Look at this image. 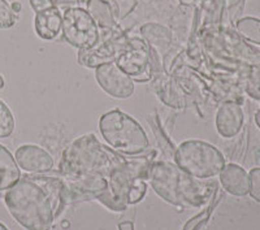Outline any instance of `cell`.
<instances>
[{"label":"cell","mask_w":260,"mask_h":230,"mask_svg":"<svg viewBox=\"0 0 260 230\" xmlns=\"http://www.w3.org/2000/svg\"><path fill=\"white\" fill-rule=\"evenodd\" d=\"M180 2L183 6H194V3L197 0H180Z\"/></svg>","instance_id":"26"},{"label":"cell","mask_w":260,"mask_h":230,"mask_svg":"<svg viewBox=\"0 0 260 230\" xmlns=\"http://www.w3.org/2000/svg\"><path fill=\"white\" fill-rule=\"evenodd\" d=\"M256 159H257V161L260 162V151H257L256 152Z\"/></svg>","instance_id":"31"},{"label":"cell","mask_w":260,"mask_h":230,"mask_svg":"<svg viewBox=\"0 0 260 230\" xmlns=\"http://www.w3.org/2000/svg\"><path fill=\"white\" fill-rule=\"evenodd\" d=\"M34 27L38 34L45 41H52L60 36L62 30V13L57 7H51L42 12L36 13Z\"/></svg>","instance_id":"12"},{"label":"cell","mask_w":260,"mask_h":230,"mask_svg":"<svg viewBox=\"0 0 260 230\" xmlns=\"http://www.w3.org/2000/svg\"><path fill=\"white\" fill-rule=\"evenodd\" d=\"M55 7L57 6H76V4H83V0H51Z\"/></svg>","instance_id":"25"},{"label":"cell","mask_w":260,"mask_h":230,"mask_svg":"<svg viewBox=\"0 0 260 230\" xmlns=\"http://www.w3.org/2000/svg\"><path fill=\"white\" fill-rule=\"evenodd\" d=\"M116 64L137 82H147L152 78L150 48L143 38H132L130 47L118 57Z\"/></svg>","instance_id":"8"},{"label":"cell","mask_w":260,"mask_h":230,"mask_svg":"<svg viewBox=\"0 0 260 230\" xmlns=\"http://www.w3.org/2000/svg\"><path fill=\"white\" fill-rule=\"evenodd\" d=\"M16 122L9 107L0 99V138H8L12 136Z\"/></svg>","instance_id":"19"},{"label":"cell","mask_w":260,"mask_h":230,"mask_svg":"<svg viewBox=\"0 0 260 230\" xmlns=\"http://www.w3.org/2000/svg\"><path fill=\"white\" fill-rule=\"evenodd\" d=\"M4 202L12 217L26 230H51L68 196L61 178L25 176L7 190Z\"/></svg>","instance_id":"2"},{"label":"cell","mask_w":260,"mask_h":230,"mask_svg":"<svg viewBox=\"0 0 260 230\" xmlns=\"http://www.w3.org/2000/svg\"><path fill=\"white\" fill-rule=\"evenodd\" d=\"M255 122H256L257 127H259V129H260V109H259V111H257L256 113H255Z\"/></svg>","instance_id":"27"},{"label":"cell","mask_w":260,"mask_h":230,"mask_svg":"<svg viewBox=\"0 0 260 230\" xmlns=\"http://www.w3.org/2000/svg\"><path fill=\"white\" fill-rule=\"evenodd\" d=\"M12 9H13V12H15V13L20 12V9H21V6H20V3H13V6H12Z\"/></svg>","instance_id":"28"},{"label":"cell","mask_w":260,"mask_h":230,"mask_svg":"<svg viewBox=\"0 0 260 230\" xmlns=\"http://www.w3.org/2000/svg\"><path fill=\"white\" fill-rule=\"evenodd\" d=\"M62 37L78 51L87 50L101 42V29L86 9L69 7L62 12Z\"/></svg>","instance_id":"6"},{"label":"cell","mask_w":260,"mask_h":230,"mask_svg":"<svg viewBox=\"0 0 260 230\" xmlns=\"http://www.w3.org/2000/svg\"><path fill=\"white\" fill-rule=\"evenodd\" d=\"M176 166L199 180L215 177L225 167L224 155L204 141L182 142L175 153Z\"/></svg>","instance_id":"5"},{"label":"cell","mask_w":260,"mask_h":230,"mask_svg":"<svg viewBox=\"0 0 260 230\" xmlns=\"http://www.w3.org/2000/svg\"><path fill=\"white\" fill-rule=\"evenodd\" d=\"M248 180H250V189L248 194L251 198L260 203V168H254L248 173Z\"/></svg>","instance_id":"22"},{"label":"cell","mask_w":260,"mask_h":230,"mask_svg":"<svg viewBox=\"0 0 260 230\" xmlns=\"http://www.w3.org/2000/svg\"><path fill=\"white\" fill-rule=\"evenodd\" d=\"M245 121L241 106L236 102H225L216 113V129L224 138H233L240 133Z\"/></svg>","instance_id":"11"},{"label":"cell","mask_w":260,"mask_h":230,"mask_svg":"<svg viewBox=\"0 0 260 230\" xmlns=\"http://www.w3.org/2000/svg\"><path fill=\"white\" fill-rule=\"evenodd\" d=\"M17 15L6 0H0V29H9L16 24Z\"/></svg>","instance_id":"21"},{"label":"cell","mask_w":260,"mask_h":230,"mask_svg":"<svg viewBox=\"0 0 260 230\" xmlns=\"http://www.w3.org/2000/svg\"><path fill=\"white\" fill-rule=\"evenodd\" d=\"M148 180L154 191L168 203L178 207L198 208L210 201L216 185L203 182L168 161L151 162Z\"/></svg>","instance_id":"3"},{"label":"cell","mask_w":260,"mask_h":230,"mask_svg":"<svg viewBox=\"0 0 260 230\" xmlns=\"http://www.w3.org/2000/svg\"><path fill=\"white\" fill-rule=\"evenodd\" d=\"M0 230H9V229L6 226V225L2 224V222H0Z\"/></svg>","instance_id":"30"},{"label":"cell","mask_w":260,"mask_h":230,"mask_svg":"<svg viewBox=\"0 0 260 230\" xmlns=\"http://www.w3.org/2000/svg\"><path fill=\"white\" fill-rule=\"evenodd\" d=\"M111 4L116 21H121L129 15L137 6V0H107Z\"/></svg>","instance_id":"20"},{"label":"cell","mask_w":260,"mask_h":230,"mask_svg":"<svg viewBox=\"0 0 260 230\" xmlns=\"http://www.w3.org/2000/svg\"><path fill=\"white\" fill-rule=\"evenodd\" d=\"M150 164L147 157H126L86 134L65 148L59 173L68 202L96 199L120 212L145 198Z\"/></svg>","instance_id":"1"},{"label":"cell","mask_w":260,"mask_h":230,"mask_svg":"<svg viewBox=\"0 0 260 230\" xmlns=\"http://www.w3.org/2000/svg\"><path fill=\"white\" fill-rule=\"evenodd\" d=\"M220 182L229 194L234 196H246L250 189L248 174L242 167L228 164L220 172Z\"/></svg>","instance_id":"14"},{"label":"cell","mask_w":260,"mask_h":230,"mask_svg":"<svg viewBox=\"0 0 260 230\" xmlns=\"http://www.w3.org/2000/svg\"><path fill=\"white\" fill-rule=\"evenodd\" d=\"M141 34L148 47L152 48L161 57L164 55H168L169 51L172 50L173 34L166 26L155 24V22H148L141 27Z\"/></svg>","instance_id":"13"},{"label":"cell","mask_w":260,"mask_h":230,"mask_svg":"<svg viewBox=\"0 0 260 230\" xmlns=\"http://www.w3.org/2000/svg\"><path fill=\"white\" fill-rule=\"evenodd\" d=\"M83 4L99 29L111 32V34L121 31L113 15L112 7L107 0H83Z\"/></svg>","instance_id":"15"},{"label":"cell","mask_w":260,"mask_h":230,"mask_svg":"<svg viewBox=\"0 0 260 230\" xmlns=\"http://www.w3.org/2000/svg\"><path fill=\"white\" fill-rule=\"evenodd\" d=\"M237 32L250 43L260 45V20L255 17H243L236 21Z\"/></svg>","instance_id":"18"},{"label":"cell","mask_w":260,"mask_h":230,"mask_svg":"<svg viewBox=\"0 0 260 230\" xmlns=\"http://www.w3.org/2000/svg\"><path fill=\"white\" fill-rule=\"evenodd\" d=\"M243 6H245V0H225V7L232 24H236L238 16L242 13Z\"/></svg>","instance_id":"23"},{"label":"cell","mask_w":260,"mask_h":230,"mask_svg":"<svg viewBox=\"0 0 260 230\" xmlns=\"http://www.w3.org/2000/svg\"><path fill=\"white\" fill-rule=\"evenodd\" d=\"M197 9L194 6H183L181 4L177 9L175 17L172 18V34L173 39L180 42H187L194 36L195 22H197Z\"/></svg>","instance_id":"16"},{"label":"cell","mask_w":260,"mask_h":230,"mask_svg":"<svg viewBox=\"0 0 260 230\" xmlns=\"http://www.w3.org/2000/svg\"><path fill=\"white\" fill-rule=\"evenodd\" d=\"M132 38L125 32L111 34L108 39L99 42L96 46L87 50L78 51V62L86 68H95L110 62H116L122 53L130 47Z\"/></svg>","instance_id":"7"},{"label":"cell","mask_w":260,"mask_h":230,"mask_svg":"<svg viewBox=\"0 0 260 230\" xmlns=\"http://www.w3.org/2000/svg\"><path fill=\"white\" fill-rule=\"evenodd\" d=\"M30 6H31V8L34 9L36 13L42 12V11L51 8V7H55L51 0H30Z\"/></svg>","instance_id":"24"},{"label":"cell","mask_w":260,"mask_h":230,"mask_svg":"<svg viewBox=\"0 0 260 230\" xmlns=\"http://www.w3.org/2000/svg\"><path fill=\"white\" fill-rule=\"evenodd\" d=\"M21 178L16 159L3 145H0V191L11 189Z\"/></svg>","instance_id":"17"},{"label":"cell","mask_w":260,"mask_h":230,"mask_svg":"<svg viewBox=\"0 0 260 230\" xmlns=\"http://www.w3.org/2000/svg\"><path fill=\"white\" fill-rule=\"evenodd\" d=\"M4 87V78L2 77V74H0V90L3 89Z\"/></svg>","instance_id":"29"},{"label":"cell","mask_w":260,"mask_h":230,"mask_svg":"<svg viewBox=\"0 0 260 230\" xmlns=\"http://www.w3.org/2000/svg\"><path fill=\"white\" fill-rule=\"evenodd\" d=\"M16 162L21 169L30 173H47L53 168V159L50 153L36 145H24L17 148Z\"/></svg>","instance_id":"10"},{"label":"cell","mask_w":260,"mask_h":230,"mask_svg":"<svg viewBox=\"0 0 260 230\" xmlns=\"http://www.w3.org/2000/svg\"><path fill=\"white\" fill-rule=\"evenodd\" d=\"M99 130L107 145L127 156H138L150 147V139L136 118L113 109L99 120Z\"/></svg>","instance_id":"4"},{"label":"cell","mask_w":260,"mask_h":230,"mask_svg":"<svg viewBox=\"0 0 260 230\" xmlns=\"http://www.w3.org/2000/svg\"><path fill=\"white\" fill-rule=\"evenodd\" d=\"M95 78L102 89L116 99H127L136 90L134 81L116 62L98 67Z\"/></svg>","instance_id":"9"}]
</instances>
